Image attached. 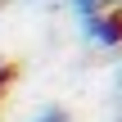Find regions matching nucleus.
Here are the masks:
<instances>
[{
  "label": "nucleus",
  "mask_w": 122,
  "mask_h": 122,
  "mask_svg": "<svg viewBox=\"0 0 122 122\" xmlns=\"http://www.w3.org/2000/svg\"><path fill=\"white\" fill-rule=\"evenodd\" d=\"M5 81H9V63H0V91H5Z\"/></svg>",
  "instance_id": "nucleus-3"
},
{
  "label": "nucleus",
  "mask_w": 122,
  "mask_h": 122,
  "mask_svg": "<svg viewBox=\"0 0 122 122\" xmlns=\"http://www.w3.org/2000/svg\"><path fill=\"white\" fill-rule=\"evenodd\" d=\"M86 32H91L100 45H118L122 41V9H113V14L91 9V14H86Z\"/></svg>",
  "instance_id": "nucleus-1"
},
{
  "label": "nucleus",
  "mask_w": 122,
  "mask_h": 122,
  "mask_svg": "<svg viewBox=\"0 0 122 122\" xmlns=\"http://www.w3.org/2000/svg\"><path fill=\"white\" fill-rule=\"evenodd\" d=\"M118 86H122V68H118Z\"/></svg>",
  "instance_id": "nucleus-4"
},
{
  "label": "nucleus",
  "mask_w": 122,
  "mask_h": 122,
  "mask_svg": "<svg viewBox=\"0 0 122 122\" xmlns=\"http://www.w3.org/2000/svg\"><path fill=\"white\" fill-rule=\"evenodd\" d=\"M36 122H68V113H59V109H50V113H41Z\"/></svg>",
  "instance_id": "nucleus-2"
}]
</instances>
